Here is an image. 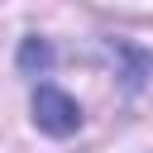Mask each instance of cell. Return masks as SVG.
<instances>
[{"instance_id": "6da1fadb", "label": "cell", "mask_w": 153, "mask_h": 153, "mask_svg": "<svg viewBox=\"0 0 153 153\" xmlns=\"http://www.w3.org/2000/svg\"><path fill=\"white\" fill-rule=\"evenodd\" d=\"M33 124L43 134H53V139H67L81 124V105L67 91H57V86H38L33 91Z\"/></svg>"}]
</instances>
